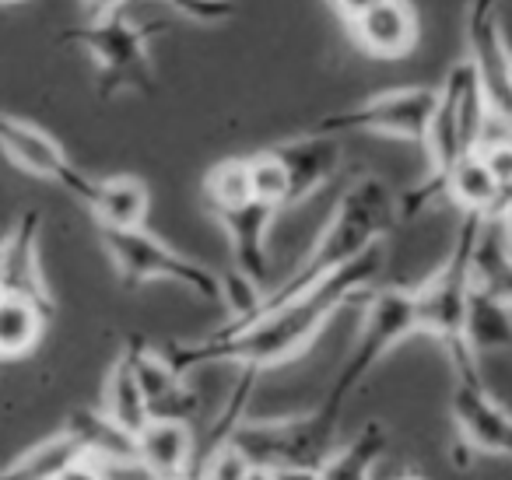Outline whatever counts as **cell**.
<instances>
[{
    "label": "cell",
    "mask_w": 512,
    "mask_h": 480,
    "mask_svg": "<svg viewBox=\"0 0 512 480\" xmlns=\"http://www.w3.org/2000/svg\"><path fill=\"white\" fill-rule=\"evenodd\" d=\"M383 267L386 242H379L369 253L351 260L348 267L330 274L323 284H316L299 302L281 305V309L253 319L235 333H204L197 340H172V344H165V354L186 375L200 365H221V361L264 375L267 368H278L306 354L344 305H351L355 298H369Z\"/></svg>",
    "instance_id": "1"
},
{
    "label": "cell",
    "mask_w": 512,
    "mask_h": 480,
    "mask_svg": "<svg viewBox=\"0 0 512 480\" xmlns=\"http://www.w3.org/2000/svg\"><path fill=\"white\" fill-rule=\"evenodd\" d=\"M397 221V197L390 193V186L379 176H355L344 186L341 200L330 211V218L323 221L320 235L313 239L309 253L281 277L278 284L264 291L260 305L242 319H225L218 330L211 333H235L242 326H249L253 319L267 316V312L281 309L288 302L306 298L316 284H323L330 274H337L341 267H348L351 260H358L362 253H369L372 246L386 239V232Z\"/></svg>",
    "instance_id": "2"
},
{
    "label": "cell",
    "mask_w": 512,
    "mask_h": 480,
    "mask_svg": "<svg viewBox=\"0 0 512 480\" xmlns=\"http://www.w3.org/2000/svg\"><path fill=\"white\" fill-rule=\"evenodd\" d=\"M481 214H460L453 246L442 263L414 288V309H418V333L439 340L446 361L460 379H484L481 354L470 344V302H474V260L477 242L484 232Z\"/></svg>",
    "instance_id": "3"
},
{
    "label": "cell",
    "mask_w": 512,
    "mask_h": 480,
    "mask_svg": "<svg viewBox=\"0 0 512 480\" xmlns=\"http://www.w3.org/2000/svg\"><path fill=\"white\" fill-rule=\"evenodd\" d=\"M418 333V309H414V288H372L365 298L362 326H358V337L351 344L344 365L337 368L334 382L327 386L320 400V414H327L330 421L341 424L344 407L358 393V386H365L372 372L383 365V358H390L404 340H411Z\"/></svg>",
    "instance_id": "4"
},
{
    "label": "cell",
    "mask_w": 512,
    "mask_h": 480,
    "mask_svg": "<svg viewBox=\"0 0 512 480\" xmlns=\"http://www.w3.org/2000/svg\"><path fill=\"white\" fill-rule=\"evenodd\" d=\"M102 253L127 288H141L151 281H169L176 288L197 295L200 302L221 305V274L207 263L172 249L148 228H99Z\"/></svg>",
    "instance_id": "5"
},
{
    "label": "cell",
    "mask_w": 512,
    "mask_h": 480,
    "mask_svg": "<svg viewBox=\"0 0 512 480\" xmlns=\"http://www.w3.org/2000/svg\"><path fill=\"white\" fill-rule=\"evenodd\" d=\"M165 32L162 22H134L130 15H113L106 22H81L67 29L64 43L81 46L99 67V95L137 92L148 95L155 88V67H151V39Z\"/></svg>",
    "instance_id": "6"
},
{
    "label": "cell",
    "mask_w": 512,
    "mask_h": 480,
    "mask_svg": "<svg viewBox=\"0 0 512 480\" xmlns=\"http://www.w3.org/2000/svg\"><path fill=\"white\" fill-rule=\"evenodd\" d=\"M337 431L341 424L320 410H309V414L260 417V421L246 417L228 442L246 456L253 470H320L337 449Z\"/></svg>",
    "instance_id": "7"
},
{
    "label": "cell",
    "mask_w": 512,
    "mask_h": 480,
    "mask_svg": "<svg viewBox=\"0 0 512 480\" xmlns=\"http://www.w3.org/2000/svg\"><path fill=\"white\" fill-rule=\"evenodd\" d=\"M435 99H439V92L425 85L390 88V92L372 95V99L358 102V106L327 113L309 130H313V134H327V137L379 134V137H397V141L425 144L428 123H432V113H435Z\"/></svg>",
    "instance_id": "8"
},
{
    "label": "cell",
    "mask_w": 512,
    "mask_h": 480,
    "mask_svg": "<svg viewBox=\"0 0 512 480\" xmlns=\"http://www.w3.org/2000/svg\"><path fill=\"white\" fill-rule=\"evenodd\" d=\"M467 60L484 88L491 116L512 123V46L505 39L502 0H470Z\"/></svg>",
    "instance_id": "9"
},
{
    "label": "cell",
    "mask_w": 512,
    "mask_h": 480,
    "mask_svg": "<svg viewBox=\"0 0 512 480\" xmlns=\"http://www.w3.org/2000/svg\"><path fill=\"white\" fill-rule=\"evenodd\" d=\"M0 151L18 165V169L32 172V176L46 179V183H57L60 190H67L74 200L88 207L95 193V179L85 169L67 158V151L60 148V141L53 134H46L43 127L22 120V116H11L0 109Z\"/></svg>",
    "instance_id": "10"
},
{
    "label": "cell",
    "mask_w": 512,
    "mask_h": 480,
    "mask_svg": "<svg viewBox=\"0 0 512 480\" xmlns=\"http://www.w3.org/2000/svg\"><path fill=\"white\" fill-rule=\"evenodd\" d=\"M449 414L456 424V438L474 456H495L512 463V414L495 400L484 379L453 382Z\"/></svg>",
    "instance_id": "11"
},
{
    "label": "cell",
    "mask_w": 512,
    "mask_h": 480,
    "mask_svg": "<svg viewBox=\"0 0 512 480\" xmlns=\"http://www.w3.org/2000/svg\"><path fill=\"white\" fill-rule=\"evenodd\" d=\"M39 235H43V214L36 207L18 214L11 232L0 239V295H22L43 305L53 316L57 302H53L50 281L43 270V253H39Z\"/></svg>",
    "instance_id": "12"
},
{
    "label": "cell",
    "mask_w": 512,
    "mask_h": 480,
    "mask_svg": "<svg viewBox=\"0 0 512 480\" xmlns=\"http://www.w3.org/2000/svg\"><path fill=\"white\" fill-rule=\"evenodd\" d=\"M130 358L137 372V382H141L144 396H148L151 417H172V421H190L197 414V393L186 382V372H179L172 365V358L165 354V347H155L151 340L134 337L130 333L120 347Z\"/></svg>",
    "instance_id": "13"
},
{
    "label": "cell",
    "mask_w": 512,
    "mask_h": 480,
    "mask_svg": "<svg viewBox=\"0 0 512 480\" xmlns=\"http://www.w3.org/2000/svg\"><path fill=\"white\" fill-rule=\"evenodd\" d=\"M278 207L260 204V200H249V204L228 207V211L211 214L221 225V232L228 235V246H232V267L239 274H246L260 288H271V249H267V235L271 225L278 221Z\"/></svg>",
    "instance_id": "14"
},
{
    "label": "cell",
    "mask_w": 512,
    "mask_h": 480,
    "mask_svg": "<svg viewBox=\"0 0 512 480\" xmlns=\"http://www.w3.org/2000/svg\"><path fill=\"white\" fill-rule=\"evenodd\" d=\"M200 435L190 421L155 417L137 435V466L151 480H197Z\"/></svg>",
    "instance_id": "15"
},
{
    "label": "cell",
    "mask_w": 512,
    "mask_h": 480,
    "mask_svg": "<svg viewBox=\"0 0 512 480\" xmlns=\"http://www.w3.org/2000/svg\"><path fill=\"white\" fill-rule=\"evenodd\" d=\"M271 151L281 158V165L288 172V211L306 204L313 193H320L337 176L344 158L341 137L313 134V130H306V134L292 137V141L278 144Z\"/></svg>",
    "instance_id": "16"
},
{
    "label": "cell",
    "mask_w": 512,
    "mask_h": 480,
    "mask_svg": "<svg viewBox=\"0 0 512 480\" xmlns=\"http://www.w3.org/2000/svg\"><path fill=\"white\" fill-rule=\"evenodd\" d=\"M351 32L365 53L379 60H400L418 43V15L407 0H383L379 8L351 22Z\"/></svg>",
    "instance_id": "17"
},
{
    "label": "cell",
    "mask_w": 512,
    "mask_h": 480,
    "mask_svg": "<svg viewBox=\"0 0 512 480\" xmlns=\"http://www.w3.org/2000/svg\"><path fill=\"white\" fill-rule=\"evenodd\" d=\"M64 431L74 438L81 456L95 459L102 466H137V438L127 435L116 421H109L106 414L95 407L71 410V417L64 421Z\"/></svg>",
    "instance_id": "18"
},
{
    "label": "cell",
    "mask_w": 512,
    "mask_h": 480,
    "mask_svg": "<svg viewBox=\"0 0 512 480\" xmlns=\"http://www.w3.org/2000/svg\"><path fill=\"white\" fill-rule=\"evenodd\" d=\"M99 410L134 438L155 421L148 407V396H144L141 382H137L134 365H130V358L123 351L116 354L113 365L106 368V379H102V393H99Z\"/></svg>",
    "instance_id": "19"
},
{
    "label": "cell",
    "mask_w": 512,
    "mask_h": 480,
    "mask_svg": "<svg viewBox=\"0 0 512 480\" xmlns=\"http://www.w3.org/2000/svg\"><path fill=\"white\" fill-rule=\"evenodd\" d=\"M99 228H144L151 211V193L137 176H106L95 179V193L88 200Z\"/></svg>",
    "instance_id": "20"
},
{
    "label": "cell",
    "mask_w": 512,
    "mask_h": 480,
    "mask_svg": "<svg viewBox=\"0 0 512 480\" xmlns=\"http://www.w3.org/2000/svg\"><path fill=\"white\" fill-rule=\"evenodd\" d=\"M390 449V428L383 421H365L348 442H341L320 466V480H372L379 459Z\"/></svg>",
    "instance_id": "21"
},
{
    "label": "cell",
    "mask_w": 512,
    "mask_h": 480,
    "mask_svg": "<svg viewBox=\"0 0 512 480\" xmlns=\"http://www.w3.org/2000/svg\"><path fill=\"white\" fill-rule=\"evenodd\" d=\"M446 200H453V204L460 207V214H481V218H495L509 197H505V190L498 186V179L488 172L484 158L474 151V155H467L446 176Z\"/></svg>",
    "instance_id": "22"
},
{
    "label": "cell",
    "mask_w": 512,
    "mask_h": 480,
    "mask_svg": "<svg viewBox=\"0 0 512 480\" xmlns=\"http://www.w3.org/2000/svg\"><path fill=\"white\" fill-rule=\"evenodd\" d=\"M50 312L22 295H0V361L25 358L39 347Z\"/></svg>",
    "instance_id": "23"
},
{
    "label": "cell",
    "mask_w": 512,
    "mask_h": 480,
    "mask_svg": "<svg viewBox=\"0 0 512 480\" xmlns=\"http://www.w3.org/2000/svg\"><path fill=\"white\" fill-rule=\"evenodd\" d=\"M78 445L64 428L46 435L43 442H36L32 449H25L22 456H15L8 466H0V480H53L64 470L71 459H78Z\"/></svg>",
    "instance_id": "24"
},
{
    "label": "cell",
    "mask_w": 512,
    "mask_h": 480,
    "mask_svg": "<svg viewBox=\"0 0 512 480\" xmlns=\"http://www.w3.org/2000/svg\"><path fill=\"white\" fill-rule=\"evenodd\" d=\"M253 200V186H249V158H225L204 176V207L207 214L228 211Z\"/></svg>",
    "instance_id": "25"
},
{
    "label": "cell",
    "mask_w": 512,
    "mask_h": 480,
    "mask_svg": "<svg viewBox=\"0 0 512 480\" xmlns=\"http://www.w3.org/2000/svg\"><path fill=\"white\" fill-rule=\"evenodd\" d=\"M249 186H253V200L288 211V172L271 148L249 155Z\"/></svg>",
    "instance_id": "26"
},
{
    "label": "cell",
    "mask_w": 512,
    "mask_h": 480,
    "mask_svg": "<svg viewBox=\"0 0 512 480\" xmlns=\"http://www.w3.org/2000/svg\"><path fill=\"white\" fill-rule=\"evenodd\" d=\"M162 4L197 25H221L235 15V0H162Z\"/></svg>",
    "instance_id": "27"
},
{
    "label": "cell",
    "mask_w": 512,
    "mask_h": 480,
    "mask_svg": "<svg viewBox=\"0 0 512 480\" xmlns=\"http://www.w3.org/2000/svg\"><path fill=\"white\" fill-rule=\"evenodd\" d=\"M477 155L484 158V165H488V172L498 179L505 197H512V134H498V137L481 141Z\"/></svg>",
    "instance_id": "28"
},
{
    "label": "cell",
    "mask_w": 512,
    "mask_h": 480,
    "mask_svg": "<svg viewBox=\"0 0 512 480\" xmlns=\"http://www.w3.org/2000/svg\"><path fill=\"white\" fill-rule=\"evenodd\" d=\"M53 480H109V466L95 463V459H88V456H78V459H71Z\"/></svg>",
    "instance_id": "29"
},
{
    "label": "cell",
    "mask_w": 512,
    "mask_h": 480,
    "mask_svg": "<svg viewBox=\"0 0 512 480\" xmlns=\"http://www.w3.org/2000/svg\"><path fill=\"white\" fill-rule=\"evenodd\" d=\"M78 4H81L85 22H106V18L123 11V0H78Z\"/></svg>",
    "instance_id": "30"
},
{
    "label": "cell",
    "mask_w": 512,
    "mask_h": 480,
    "mask_svg": "<svg viewBox=\"0 0 512 480\" xmlns=\"http://www.w3.org/2000/svg\"><path fill=\"white\" fill-rule=\"evenodd\" d=\"M330 4H334L337 8V15L344 18V22H358V18L365 15V11H372V8H379V4H383V0H330Z\"/></svg>",
    "instance_id": "31"
},
{
    "label": "cell",
    "mask_w": 512,
    "mask_h": 480,
    "mask_svg": "<svg viewBox=\"0 0 512 480\" xmlns=\"http://www.w3.org/2000/svg\"><path fill=\"white\" fill-rule=\"evenodd\" d=\"M498 228H502V239H505V249H509V260H512V197L502 204V211L495 214Z\"/></svg>",
    "instance_id": "32"
},
{
    "label": "cell",
    "mask_w": 512,
    "mask_h": 480,
    "mask_svg": "<svg viewBox=\"0 0 512 480\" xmlns=\"http://www.w3.org/2000/svg\"><path fill=\"white\" fill-rule=\"evenodd\" d=\"M274 480H320V470H278Z\"/></svg>",
    "instance_id": "33"
},
{
    "label": "cell",
    "mask_w": 512,
    "mask_h": 480,
    "mask_svg": "<svg viewBox=\"0 0 512 480\" xmlns=\"http://www.w3.org/2000/svg\"><path fill=\"white\" fill-rule=\"evenodd\" d=\"M249 480H274V473H267V470H253V473H249Z\"/></svg>",
    "instance_id": "34"
},
{
    "label": "cell",
    "mask_w": 512,
    "mask_h": 480,
    "mask_svg": "<svg viewBox=\"0 0 512 480\" xmlns=\"http://www.w3.org/2000/svg\"><path fill=\"white\" fill-rule=\"evenodd\" d=\"M397 480H425V477H418V473H404V477H397Z\"/></svg>",
    "instance_id": "35"
},
{
    "label": "cell",
    "mask_w": 512,
    "mask_h": 480,
    "mask_svg": "<svg viewBox=\"0 0 512 480\" xmlns=\"http://www.w3.org/2000/svg\"><path fill=\"white\" fill-rule=\"evenodd\" d=\"M11 4H22V0H0V8H11Z\"/></svg>",
    "instance_id": "36"
}]
</instances>
